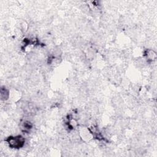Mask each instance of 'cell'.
Instances as JSON below:
<instances>
[{"instance_id":"6da1fadb","label":"cell","mask_w":157,"mask_h":157,"mask_svg":"<svg viewBox=\"0 0 157 157\" xmlns=\"http://www.w3.org/2000/svg\"><path fill=\"white\" fill-rule=\"evenodd\" d=\"M8 142L9 143V145L11 147L19 148L23 145L25 140L22 137L17 136V137H10Z\"/></svg>"}]
</instances>
